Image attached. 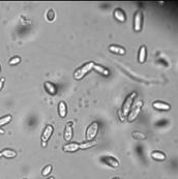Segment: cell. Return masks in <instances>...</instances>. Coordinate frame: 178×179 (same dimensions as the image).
Masks as SVG:
<instances>
[{"label": "cell", "instance_id": "6da1fadb", "mask_svg": "<svg viewBox=\"0 0 178 179\" xmlns=\"http://www.w3.org/2000/svg\"><path fill=\"white\" fill-rule=\"evenodd\" d=\"M142 106H143V102H142L141 100H138L137 102L132 106L131 111H129V115H127V119H129V122H133L134 120L137 118L138 115H139L140 112H141Z\"/></svg>", "mask_w": 178, "mask_h": 179}, {"label": "cell", "instance_id": "7a4b0ae2", "mask_svg": "<svg viewBox=\"0 0 178 179\" xmlns=\"http://www.w3.org/2000/svg\"><path fill=\"white\" fill-rule=\"evenodd\" d=\"M93 65H94V62H92V61H90V62L86 63V64H84L82 67H80V68H78L76 71H75L74 78L76 80L82 79V78L84 77V76L86 75L88 71H90L92 68H93Z\"/></svg>", "mask_w": 178, "mask_h": 179}, {"label": "cell", "instance_id": "3957f363", "mask_svg": "<svg viewBox=\"0 0 178 179\" xmlns=\"http://www.w3.org/2000/svg\"><path fill=\"white\" fill-rule=\"evenodd\" d=\"M98 128H100V124H98V122L94 121L90 124V125L88 126V128H87V130H86L87 141H94V139H95L96 135H97V132H98Z\"/></svg>", "mask_w": 178, "mask_h": 179}, {"label": "cell", "instance_id": "277c9868", "mask_svg": "<svg viewBox=\"0 0 178 179\" xmlns=\"http://www.w3.org/2000/svg\"><path fill=\"white\" fill-rule=\"evenodd\" d=\"M136 95H137V93H136V92H133V93H131L126 98V100H125L124 104H123V106H122V115L123 116L129 115L132 106H133V104H134V100H135Z\"/></svg>", "mask_w": 178, "mask_h": 179}, {"label": "cell", "instance_id": "5b68a950", "mask_svg": "<svg viewBox=\"0 0 178 179\" xmlns=\"http://www.w3.org/2000/svg\"><path fill=\"white\" fill-rule=\"evenodd\" d=\"M142 20H143V15L141 12H137L135 15V19H134V29L136 32H139L142 29Z\"/></svg>", "mask_w": 178, "mask_h": 179}, {"label": "cell", "instance_id": "8992f818", "mask_svg": "<svg viewBox=\"0 0 178 179\" xmlns=\"http://www.w3.org/2000/svg\"><path fill=\"white\" fill-rule=\"evenodd\" d=\"M53 126L50 125V124H48L47 126L45 127V130H44L43 135H41V143H47L48 140H49L50 138H51L52 134H53Z\"/></svg>", "mask_w": 178, "mask_h": 179}, {"label": "cell", "instance_id": "52a82bcc", "mask_svg": "<svg viewBox=\"0 0 178 179\" xmlns=\"http://www.w3.org/2000/svg\"><path fill=\"white\" fill-rule=\"evenodd\" d=\"M100 159H102L105 164H107V165H109L112 168H117L119 166L118 161L112 156H102L100 157Z\"/></svg>", "mask_w": 178, "mask_h": 179}, {"label": "cell", "instance_id": "ba28073f", "mask_svg": "<svg viewBox=\"0 0 178 179\" xmlns=\"http://www.w3.org/2000/svg\"><path fill=\"white\" fill-rule=\"evenodd\" d=\"M152 106H153L154 109L160 110V111H168L171 109L170 105L167 104V103H163V102H154L153 104H152Z\"/></svg>", "mask_w": 178, "mask_h": 179}, {"label": "cell", "instance_id": "9c48e42d", "mask_svg": "<svg viewBox=\"0 0 178 179\" xmlns=\"http://www.w3.org/2000/svg\"><path fill=\"white\" fill-rule=\"evenodd\" d=\"M80 149V144L78 143H68L63 146V151L65 152H75Z\"/></svg>", "mask_w": 178, "mask_h": 179}, {"label": "cell", "instance_id": "30bf717a", "mask_svg": "<svg viewBox=\"0 0 178 179\" xmlns=\"http://www.w3.org/2000/svg\"><path fill=\"white\" fill-rule=\"evenodd\" d=\"M114 17L119 22H125V20H126L124 12H123L122 9H120V8H116V9L114 10Z\"/></svg>", "mask_w": 178, "mask_h": 179}, {"label": "cell", "instance_id": "8fae6325", "mask_svg": "<svg viewBox=\"0 0 178 179\" xmlns=\"http://www.w3.org/2000/svg\"><path fill=\"white\" fill-rule=\"evenodd\" d=\"M73 138V127H72V122H68L65 126V130H64V139L65 141H70Z\"/></svg>", "mask_w": 178, "mask_h": 179}, {"label": "cell", "instance_id": "7c38bea8", "mask_svg": "<svg viewBox=\"0 0 178 179\" xmlns=\"http://www.w3.org/2000/svg\"><path fill=\"white\" fill-rule=\"evenodd\" d=\"M109 50H110L111 52H113V53L115 54H118V55H124L125 54V49L122 47H119V46H110L109 47Z\"/></svg>", "mask_w": 178, "mask_h": 179}, {"label": "cell", "instance_id": "4fadbf2b", "mask_svg": "<svg viewBox=\"0 0 178 179\" xmlns=\"http://www.w3.org/2000/svg\"><path fill=\"white\" fill-rule=\"evenodd\" d=\"M45 88L47 90V92L50 94V95H55L56 94V87L53 83L51 82H46L45 83Z\"/></svg>", "mask_w": 178, "mask_h": 179}, {"label": "cell", "instance_id": "5bb4252c", "mask_svg": "<svg viewBox=\"0 0 178 179\" xmlns=\"http://www.w3.org/2000/svg\"><path fill=\"white\" fill-rule=\"evenodd\" d=\"M66 112H68V109H66V104L64 102H60L59 106H58V113H59V116L64 118L66 116Z\"/></svg>", "mask_w": 178, "mask_h": 179}, {"label": "cell", "instance_id": "9a60e30c", "mask_svg": "<svg viewBox=\"0 0 178 179\" xmlns=\"http://www.w3.org/2000/svg\"><path fill=\"white\" fill-rule=\"evenodd\" d=\"M151 157L155 161H165L166 159V155L165 153L161 152V151H153L151 153Z\"/></svg>", "mask_w": 178, "mask_h": 179}, {"label": "cell", "instance_id": "2e32d148", "mask_svg": "<svg viewBox=\"0 0 178 179\" xmlns=\"http://www.w3.org/2000/svg\"><path fill=\"white\" fill-rule=\"evenodd\" d=\"M1 153H2V156L6 157V159H14L17 155L16 151L12 150V149H4Z\"/></svg>", "mask_w": 178, "mask_h": 179}, {"label": "cell", "instance_id": "e0dca14e", "mask_svg": "<svg viewBox=\"0 0 178 179\" xmlns=\"http://www.w3.org/2000/svg\"><path fill=\"white\" fill-rule=\"evenodd\" d=\"M93 69H94V71H97V73H102V75H104V76H109V71L107 68H105V67H102V65L94 64L93 65Z\"/></svg>", "mask_w": 178, "mask_h": 179}, {"label": "cell", "instance_id": "ac0fdd59", "mask_svg": "<svg viewBox=\"0 0 178 179\" xmlns=\"http://www.w3.org/2000/svg\"><path fill=\"white\" fill-rule=\"evenodd\" d=\"M145 59H146V47L145 46H142L139 51V62L143 63Z\"/></svg>", "mask_w": 178, "mask_h": 179}, {"label": "cell", "instance_id": "d6986e66", "mask_svg": "<svg viewBox=\"0 0 178 179\" xmlns=\"http://www.w3.org/2000/svg\"><path fill=\"white\" fill-rule=\"evenodd\" d=\"M94 145H96V141H87L85 143H82L80 144V149H87V148H91Z\"/></svg>", "mask_w": 178, "mask_h": 179}, {"label": "cell", "instance_id": "ffe728a7", "mask_svg": "<svg viewBox=\"0 0 178 179\" xmlns=\"http://www.w3.org/2000/svg\"><path fill=\"white\" fill-rule=\"evenodd\" d=\"M132 135H133L134 138L137 139V140H145V139L147 138L146 135L142 134V132H134Z\"/></svg>", "mask_w": 178, "mask_h": 179}, {"label": "cell", "instance_id": "44dd1931", "mask_svg": "<svg viewBox=\"0 0 178 179\" xmlns=\"http://www.w3.org/2000/svg\"><path fill=\"white\" fill-rule=\"evenodd\" d=\"M10 120H12V116H10V115H7V116H4V117H2V118H0V126L8 123Z\"/></svg>", "mask_w": 178, "mask_h": 179}, {"label": "cell", "instance_id": "7402d4cb", "mask_svg": "<svg viewBox=\"0 0 178 179\" xmlns=\"http://www.w3.org/2000/svg\"><path fill=\"white\" fill-rule=\"evenodd\" d=\"M47 19L48 21H50V22H52V21L55 19V12H53V9H49L47 12Z\"/></svg>", "mask_w": 178, "mask_h": 179}, {"label": "cell", "instance_id": "603a6c76", "mask_svg": "<svg viewBox=\"0 0 178 179\" xmlns=\"http://www.w3.org/2000/svg\"><path fill=\"white\" fill-rule=\"evenodd\" d=\"M51 171H52V166L51 165H48L47 167L44 168V170H43V172H41V174H43V176H47V175H49V174L51 173Z\"/></svg>", "mask_w": 178, "mask_h": 179}, {"label": "cell", "instance_id": "cb8c5ba5", "mask_svg": "<svg viewBox=\"0 0 178 179\" xmlns=\"http://www.w3.org/2000/svg\"><path fill=\"white\" fill-rule=\"evenodd\" d=\"M20 61H21L20 57H14L9 60V64L10 65H16V64H18V63H20Z\"/></svg>", "mask_w": 178, "mask_h": 179}, {"label": "cell", "instance_id": "d4e9b609", "mask_svg": "<svg viewBox=\"0 0 178 179\" xmlns=\"http://www.w3.org/2000/svg\"><path fill=\"white\" fill-rule=\"evenodd\" d=\"M3 83H4V78H1V79H0V90L3 87Z\"/></svg>", "mask_w": 178, "mask_h": 179}, {"label": "cell", "instance_id": "484cf974", "mask_svg": "<svg viewBox=\"0 0 178 179\" xmlns=\"http://www.w3.org/2000/svg\"><path fill=\"white\" fill-rule=\"evenodd\" d=\"M48 179H55V177H50V178H48Z\"/></svg>", "mask_w": 178, "mask_h": 179}, {"label": "cell", "instance_id": "4316f807", "mask_svg": "<svg viewBox=\"0 0 178 179\" xmlns=\"http://www.w3.org/2000/svg\"><path fill=\"white\" fill-rule=\"evenodd\" d=\"M1 156H2V153H1V152H0V157H1Z\"/></svg>", "mask_w": 178, "mask_h": 179}, {"label": "cell", "instance_id": "83f0119b", "mask_svg": "<svg viewBox=\"0 0 178 179\" xmlns=\"http://www.w3.org/2000/svg\"><path fill=\"white\" fill-rule=\"evenodd\" d=\"M113 179H119L118 177H115V178H113Z\"/></svg>", "mask_w": 178, "mask_h": 179}]
</instances>
